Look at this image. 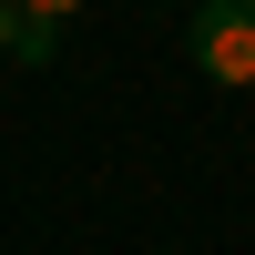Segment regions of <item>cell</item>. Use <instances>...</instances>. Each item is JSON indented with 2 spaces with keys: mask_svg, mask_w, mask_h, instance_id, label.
<instances>
[{
  "mask_svg": "<svg viewBox=\"0 0 255 255\" xmlns=\"http://www.w3.org/2000/svg\"><path fill=\"white\" fill-rule=\"evenodd\" d=\"M194 61H204V82L245 92L255 82V0H204L194 10Z\"/></svg>",
  "mask_w": 255,
  "mask_h": 255,
  "instance_id": "obj_1",
  "label": "cell"
},
{
  "mask_svg": "<svg viewBox=\"0 0 255 255\" xmlns=\"http://www.w3.org/2000/svg\"><path fill=\"white\" fill-rule=\"evenodd\" d=\"M0 51H20V61H51V51H61V20H31L20 0H0Z\"/></svg>",
  "mask_w": 255,
  "mask_h": 255,
  "instance_id": "obj_2",
  "label": "cell"
},
{
  "mask_svg": "<svg viewBox=\"0 0 255 255\" xmlns=\"http://www.w3.org/2000/svg\"><path fill=\"white\" fill-rule=\"evenodd\" d=\"M20 10H31V20H72L82 0H20Z\"/></svg>",
  "mask_w": 255,
  "mask_h": 255,
  "instance_id": "obj_3",
  "label": "cell"
}]
</instances>
